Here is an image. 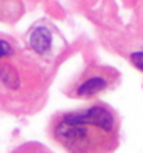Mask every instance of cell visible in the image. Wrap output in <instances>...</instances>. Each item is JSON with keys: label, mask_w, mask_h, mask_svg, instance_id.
Listing matches in <instances>:
<instances>
[{"label": "cell", "mask_w": 143, "mask_h": 153, "mask_svg": "<svg viewBox=\"0 0 143 153\" xmlns=\"http://www.w3.org/2000/svg\"><path fill=\"white\" fill-rule=\"evenodd\" d=\"M48 134L66 153H114L120 144V118L104 102L57 112Z\"/></svg>", "instance_id": "cell-1"}, {"label": "cell", "mask_w": 143, "mask_h": 153, "mask_svg": "<svg viewBox=\"0 0 143 153\" xmlns=\"http://www.w3.org/2000/svg\"><path fill=\"white\" fill-rule=\"evenodd\" d=\"M120 80V73L109 66H94L89 67L72 83L69 96L77 99H91L114 88Z\"/></svg>", "instance_id": "cell-2"}, {"label": "cell", "mask_w": 143, "mask_h": 153, "mask_svg": "<svg viewBox=\"0 0 143 153\" xmlns=\"http://www.w3.org/2000/svg\"><path fill=\"white\" fill-rule=\"evenodd\" d=\"M9 53H12V47L6 41H0V57L7 56Z\"/></svg>", "instance_id": "cell-6"}, {"label": "cell", "mask_w": 143, "mask_h": 153, "mask_svg": "<svg viewBox=\"0 0 143 153\" xmlns=\"http://www.w3.org/2000/svg\"><path fill=\"white\" fill-rule=\"evenodd\" d=\"M51 42H53V35L47 26L39 25L31 32L29 35V44L34 48V51L41 54V56H48L51 51Z\"/></svg>", "instance_id": "cell-3"}, {"label": "cell", "mask_w": 143, "mask_h": 153, "mask_svg": "<svg viewBox=\"0 0 143 153\" xmlns=\"http://www.w3.org/2000/svg\"><path fill=\"white\" fill-rule=\"evenodd\" d=\"M130 61L133 63V66L136 69L143 71V51H140V53H133L130 56Z\"/></svg>", "instance_id": "cell-5"}, {"label": "cell", "mask_w": 143, "mask_h": 153, "mask_svg": "<svg viewBox=\"0 0 143 153\" xmlns=\"http://www.w3.org/2000/svg\"><path fill=\"white\" fill-rule=\"evenodd\" d=\"M10 153H53L47 146L38 143V141H26L24 144L15 147Z\"/></svg>", "instance_id": "cell-4"}]
</instances>
